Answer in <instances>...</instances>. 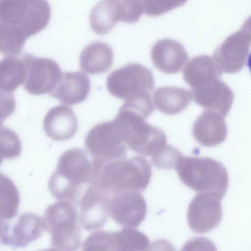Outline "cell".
Segmentation results:
<instances>
[{
    "mask_svg": "<svg viewBox=\"0 0 251 251\" xmlns=\"http://www.w3.org/2000/svg\"><path fill=\"white\" fill-rule=\"evenodd\" d=\"M182 156V154L179 150L167 144L151 156V160L153 164L157 168L175 169Z\"/></svg>",
    "mask_w": 251,
    "mask_h": 251,
    "instance_id": "cell-25",
    "label": "cell"
},
{
    "mask_svg": "<svg viewBox=\"0 0 251 251\" xmlns=\"http://www.w3.org/2000/svg\"><path fill=\"white\" fill-rule=\"evenodd\" d=\"M110 198L92 185L86 190L78 204L79 222L85 230L93 231L103 226L110 215Z\"/></svg>",
    "mask_w": 251,
    "mask_h": 251,
    "instance_id": "cell-13",
    "label": "cell"
},
{
    "mask_svg": "<svg viewBox=\"0 0 251 251\" xmlns=\"http://www.w3.org/2000/svg\"><path fill=\"white\" fill-rule=\"evenodd\" d=\"M113 61V51L107 44L100 41L92 42L82 50L79 57L82 71L91 75L103 73L109 70Z\"/></svg>",
    "mask_w": 251,
    "mask_h": 251,
    "instance_id": "cell-18",
    "label": "cell"
},
{
    "mask_svg": "<svg viewBox=\"0 0 251 251\" xmlns=\"http://www.w3.org/2000/svg\"><path fill=\"white\" fill-rule=\"evenodd\" d=\"M44 230L39 216L24 213L9 220H0V242L14 249L25 248L39 238Z\"/></svg>",
    "mask_w": 251,
    "mask_h": 251,
    "instance_id": "cell-10",
    "label": "cell"
},
{
    "mask_svg": "<svg viewBox=\"0 0 251 251\" xmlns=\"http://www.w3.org/2000/svg\"><path fill=\"white\" fill-rule=\"evenodd\" d=\"M1 160L17 157L21 152L22 145L17 135L5 127L1 128Z\"/></svg>",
    "mask_w": 251,
    "mask_h": 251,
    "instance_id": "cell-24",
    "label": "cell"
},
{
    "mask_svg": "<svg viewBox=\"0 0 251 251\" xmlns=\"http://www.w3.org/2000/svg\"><path fill=\"white\" fill-rule=\"evenodd\" d=\"M221 200L209 193H199L190 203L187 222L196 233L207 232L216 227L222 218Z\"/></svg>",
    "mask_w": 251,
    "mask_h": 251,
    "instance_id": "cell-11",
    "label": "cell"
},
{
    "mask_svg": "<svg viewBox=\"0 0 251 251\" xmlns=\"http://www.w3.org/2000/svg\"><path fill=\"white\" fill-rule=\"evenodd\" d=\"M123 20V0H102L94 6L89 15L92 30L100 35L108 33L117 22Z\"/></svg>",
    "mask_w": 251,
    "mask_h": 251,
    "instance_id": "cell-17",
    "label": "cell"
},
{
    "mask_svg": "<svg viewBox=\"0 0 251 251\" xmlns=\"http://www.w3.org/2000/svg\"><path fill=\"white\" fill-rule=\"evenodd\" d=\"M116 251H146L150 241L143 232L133 227H124L113 232Z\"/></svg>",
    "mask_w": 251,
    "mask_h": 251,
    "instance_id": "cell-22",
    "label": "cell"
},
{
    "mask_svg": "<svg viewBox=\"0 0 251 251\" xmlns=\"http://www.w3.org/2000/svg\"><path fill=\"white\" fill-rule=\"evenodd\" d=\"M128 147L143 156H151L167 145L164 132L145 121L142 115L122 106L114 119Z\"/></svg>",
    "mask_w": 251,
    "mask_h": 251,
    "instance_id": "cell-6",
    "label": "cell"
},
{
    "mask_svg": "<svg viewBox=\"0 0 251 251\" xmlns=\"http://www.w3.org/2000/svg\"><path fill=\"white\" fill-rule=\"evenodd\" d=\"M0 220H9L17 215L20 194L14 182L0 173Z\"/></svg>",
    "mask_w": 251,
    "mask_h": 251,
    "instance_id": "cell-21",
    "label": "cell"
},
{
    "mask_svg": "<svg viewBox=\"0 0 251 251\" xmlns=\"http://www.w3.org/2000/svg\"><path fill=\"white\" fill-rule=\"evenodd\" d=\"M152 98L155 106L160 112L175 115L188 106L192 100V94L182 88L163 86L154 91Z\"/></svg>",
    "mask_w": 251,
    "mask_h": 251,
    "instance_id": "cell-19",
    "label": "cell"
},
{
    "mask_svg": "<svg viewBox=\"0 0 251 251\" xmlns=\"http://www.w3.org/2000/svg\"><path fill=\"white\" fill-rule=\"evenodd\" d=\"M84 143L92 158L109 160L126 158L124 137L115 119L94 126L86 134Z\"/></svg>",
    "mask_w": 251,
    "mask_h": 251,
    "instance_id": "cell-8",
    "label": "cell"
},
{
    "mask_svg": "<svg viewBox=\"0 0 251 251\" xmlns=\"http://www.w3.org/2000/svg\"><path fill=\"white\" fill-rule=\"evenodd\" d=\"M248 66L251 71V53L250 54L248 59Z\"/></svg>",
    "mask_w": 251,
    "mask_h": 251,
    "instance_id": "cell-27",
    "label": "cell"
},
{
    "mask_svg": "<svg viewBox=\"0 0 251 251\" xmlns=\"http://www.w3.org/2000/svg\"><path fill=\"white\" fill-rule=\"evenodd\" d=\"M0 70L1 94H12L25 79L26 68L23 54L2 58Z\"/></svg>",
    "mask_w": 251,
    "mask_h": 251,
    "instance_id": "cell-20",
    "label": "cell"
},
{
    "mask_svg": "<svg viewBox=\"0 0 251 251\" xmlns=\"http://www.w3.org/2000/svg\"><path fill=\"white\" fill-rule=\"evenodd\" d=\"M22 54L26 68L25 89L33 95L50 94L62 74L59 65L51 59L37 57L29 53Z\"/></svg>",
    "mask_w": 251,
    "mask_h": 251,
    "instance_id": "cell-9",
    "label": "cell"
},
{
    "mask_svg": "<svg viewBox=\"0 0 251 251\" xmlns=\"http://www.w3.org/2000/svg\"><path fill=\"white\" fill-rule=\"evenodd\" d=\"M90 87V79L85 74L79 71L63 72L49 95L62 103L75 105L87 99Z\"/></svg>",
    "mask_w": 251,
    "mask_h": 251,
    "instance_id": "cell-15",
    "label": "cell"
},
{
    "mask_svg": "<svg viewBox=\"0 0 251 251\" xmlns=\"http://www.w3.org/2000/svg\"><path fill=\"white\" fill-rule=\"evenodd\" d=\"M188 0H141L144 13L156 17L183 5Z\"/></svg>",
    "mask_w": 251,
    "mask_h": 251,
    "instance_id": "cell-26",
    "label": "cell"
},
{
    "mask_svg": "<svg viewBox=\"0 0 251 251\" xmlns=\"http://www.w3.org/2000/svg\"><path fill=\"white\" fill-rule=\"evenodd\" d=\"M92 158L86 152L74 148L59 157L56 170L49 181V189L57 200L78 205L84 194L92 185Z\"/></svg>",
    "mask_w": 251,
    "mask_h": 251,
    "instance_id": "cell-3",
    "label": "cell"
},
{
    "mask_svg": "<svg viewBox=\"0 0 251 251\" xmlns=\"http://www.w3.org/2000/svg\"><path fill=\"white\" fill-rule=\"evenodd\" d=\"M83 251H115L113 232L97 231L89 235L82 247Z\"/></svg>",
    "mask_w": 251,
    "mask_h": 251,
    "instance_id": "cell-23",
    "label": "cell"
},
{
    "mask_svg": "<svg viewBox=\"0 0 251 251\" xmlns=\"http://www.w3.org/2000/svg\"><path fill=\"white\" fill-rule=\"evenodd\" d=\"M175 169L183 183L196 192L209 193L221 200L227 190V171L214 159L182 155Z\"/></svg>",
    "mask_w": 251,
    "mask_h": 251,
    "instance_id": "cell-4",
    "label": "cell"
},
{
    "mask_svg": "<svg viewBox=\"0 0 251 251\" xmlns=\"http://www.w3.org/2000/svg\"><path fill=\"white\" fill-rule=\"evenodd\" d=\"M77 210L71 201L61 200L50 205L42 219L44 229L51 236L50 249L76 251L81 244Z\"/></svg>",
    "mask_w": 251,
    "mask_h": 251,
    "instance_id": "cell-5",
    "label": "cell"
},
{
    "mask_svg": "<svg viewBox=\"0 0 251 251\" xmlns=\"http://www.w3.org/2000/svg\"><path fill=\"white\" fill-rule=\"evenodd\" d=\"M106 87L112 95L126 100L150 93L154 87V79L149 69L130 63L111 72L107 78Z\"/></svg>",
    "mask_w": 251,
    "mask_h": 251,
    "instance_id": "cell-7",
    "label": "cell"
},
{
    "mask_svg": "<svg viewBox=\"0 0 251 251\" xmlns=\"http://www.w3.org/2000/svg\"><path fill=\"white\" fill-rule=\"evenodd\" d=\"M147 211L146 201L138 191H126L111 196L110 215L123 227H137L145 219Z\"/></svg>",
    "mask_w": 251,
    "mask_h": 251,
    "instance_id": "cell-12",
    "label": "cell"
},
{
    "mask_svg": "<svg viewBox=\"0 0 251 251\" xmlns=\"http://www.w3.org/2000/svg\"><path fill=\"white\" fill-rule=\"evenodd\" d=\"M50 15L47 0H0L1 53L20 55L27 39L48 25Z\"/></svg>",
    "mask_w": 251,
    "mask_h": 251,
    "instance_id": "cell-1",
    "label": "cell"
},
{
    "mask_svg": "<svg viewBox=\"0 0 251 251\" xmlns=\"http://www.w3.org/2000/svg\"><path fill=\"white\" fill-rule=\"evenodd\" d=\"M92 185L111 196L126 191H144L152 174L150 162L141 156L109 160L92 158Z\"/></svg>",
    "mask_w": 251,
    "mask_h": 251,
    "instance_id": "cell-2",
    "label": "cell"
},
{
    "mask_svg": "<svg viewBox=\"0 0 251 251\" xmlns=\"http://www.w3.org/2000/svg\"><path fill=\"white\" fill-rule=\"evenodd\" d=\"M151 55L154 66L167 74L180 71L189 57L183 46L171 39L156 42L152 47Z\"/></svg>",
    "mask_w": 251,
    "mask_h": 251,
    "instance_id": "cell-14",
    "label": "cell"
},
{
    "mask_svg": "<svg viewBox=\"0 0 251 251\" xmlns=\"http://www.w3.org/2000/svg\"><path fill=\"white\" fill-rule=\"evenodd\" d=\"M47 135L53 140L64 141L75 134L78 122L73 110L69 106L59 105L51 108L43 122Z\"/></svg>",
    "mask_w": 251,
    "mask_h": 251,
    "instance_id": "cell-16",
    "label": "cell"
}]
</instances>
